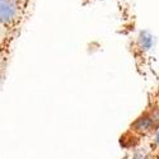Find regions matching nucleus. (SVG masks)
I'll list each match as a JSON object with an SVG mask.
<instances>
[{
	"label": "nucleus",
	"instance_id": "obj_1",
	"mask_svg": "<svg viewBox=\"0 0 159 159\" xmlns=\"http://www.w3.org/2000/svg\"><path fill=\"white\" fill-rule=\"evenodd\" d=\"M23 8L13 0H0V24L7 28L14 27L23 16Z\"/></svg>",
	"mask_w": 159,
	"mask_h": 159
},
{
	"label": "nucleus",
	"instance_id": "obj_2",
	"mask_svg": "<svg viewBox=\"0 0 159 159\" xmlns=\"http://www.w3.org/2000/svg\"><path fill=\"white\" fill-rule=\"evenodd\" d=\"M159 122V115L157 112L147 115L136 121L135 124V129L138 132H141V134H145V132H149L153 127H155V125Z\"/></svg>",
	"mask_w": 159,
	"mask_h": 159
},
{
	"label": "nucleus",
	"instance_id": "obj_3",
	"mask_svg": "<svg viewBox=\"0 0 159 159\" xmlns=\"http://www.w3.org/2000/svg\"><path fill=\"white\" fill-rule=\"evenodd\" d=\"M148 158V152L143 149V148H139L134 152V155H132V159H147Z\"/></svg>",
	"mask_w": 159,
	"mask_h": 159
},
{
	"label": "nucleus",
	"instance_id": "obj_4",
	"mask_svg": "<svg viewBox=\"0 0 159 159\" xmlns=\"http://www.w3.org/2000/svg\"><path fill=\"white\" fill-rule=\"evenodd\" d=\"M7 27H4L3 24H0V46H2V43L4 42L5 39V36H7Z\"/></svg>",
	"mask_w": 159,
	"mask_h": 159
},
{
	"label": "nucleus",
	"instance_id": "obj_5",
	"mask_svg": "<svg viewBox=\"0 0 159 159\" xmlns=\"http://www.w3.org/2000/svg\"><path fill=\"white\" fill-rule=\"evenodd\" d=\"M13 2H16V3H18V4L25 7V5H27V3H28V0H13Z\"/></svg>",
	"mask_w": 159,
	"mask_h": 159
},
{
	"label": "nucleus",
	"instance_id": "obj_6",
	"mask_svg": "<svg viewBox=\"0 0 159 159\" xmlns=\"http://www.w3.org/2000/svg\"><path fill=\"white\" fill-rule=\"evenodd\" d=\"M154 143H155V145H159V130H157V132H155V136H154Z\"/></svg>",
	"mask_w": 159,
	"mask_h": 159
},
{
	"label": "nucleus",
	"instance_id": "obj_7",
	"mask_svg": "<svg viewBox=\"0 0 159 159\" xmlns=\"http://www.w3.org/2000/svg\"><path fill=\"white\" fill-rule=\"evenodd\" d=\"M158 89H159V88H158Z\"/></svg>",
	"mask_w": 159,
	"mask_h": 159
}]
</instances>
